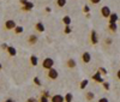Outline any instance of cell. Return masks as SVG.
Instances as JSON below:
<instances>
[{
	"mask_svg": "<svg viewBox=\"0 0 120 102\" xmlns=\"http://www.w3.org/2000/svg\"><path fill=\"white\" fill-rule=\"evenodd\" d=\"M116 77H118V79L120 80V70H119L118 72H116Z\"/></svg>",
	"mask_w": 120,
	"mask_h": 102,
	"instance_id": "836d02e7",
	"label": "cell"
},
{
	"mask_svg": "<svg viewBox=\"0 0 120 102\" xmlns=\"http://www.w3.org/2000/svg\"><path fill=\"white\" fill-rule=\"evenodd\" d=\"M37 41H38V38H37L36 35H30V36H29V40H28V42H29V45H35Z\"/></svg>",
	"mask_w": 120,
	"mask_h": 102,
	"instance_id": "9c48e42d",
	"label": "cell"
},
{
	"mask_svg": "<svg viewBox=\"0 0 120 102\" xmlns=\"http://www.w3.org/2000/svg\"><path fill=\"white\" fill-rule=\"evenodd\" d=\"M98 102H109V101H108L107 97H102V98H100V100H98Z\"/></svg>",
	"mask_w": 120,
	"mask_h": 102,
	"instance_id": "83f0119b",
	"label": "cell"
},
{
	"mask_svg": "<svg viewBox=\"0 0 120 102\" xmlns=\"http://www.w3.org/2000/svg\"><path fill=\"white\" fill-rule=\"evenodd\" d=\"M34 7V4L33 3H29V1H26V4L24 5V10H31Z\"/></svg>",
	"mask_w": 120,
	"mask_h": 102,
	"instance_id": "ffe728a7",
	"label": "cell"
},
{
	"mask_svg": "<svg viewBox=\"0 0 120 102\" xmlns=\"http://www.w3.org/2000/svg\"><path fill=\"white\" fill-rule=\"evenodd\" d=\"M67 67H70V68L76 67V60L75 59H68L67 60Z\"/></svg>",
	"mask_w": 120,
	"mask_h": 102,
	"instance_id": "7c38bea8",
	"label": "cell"
},
{
	"mask_svg": "<svg viewBox=\"0 0 120 102\" xmlns=\"http://www.w3.org/2000/svg\"><path fill=\"white\" fill-rule=\"evenodd\" d=\"M63 22L65 23V25H70V24H71V18H70L68 16H65L64 19H63Z\"/></svg>",
	"mask_w": 120,
	"mask_h": 102,
	"instance_id": "e0dca14e",
	"label": "cell"
},
{
	"mask_svg": "<svg viewBox=\"0 0 120 102\" xmlns=\"http://www.w3.org/2000/svg\"><path fill=\"white\" fill-rule=\"evenodd\" d=\"M85 97H86L88 101H91V100L94 98V93H91V91H88L86 95H85Z\"/></svg>",
	"mask_w": 120,
	"mask_h": 102,
	"instance_id": "ac0fdd59",
	"label": "cell"
},
{
	"mask_svg": "<svg viewBox=\"0 0 120 102\" xmlns=\"http://www.w3.org/2000/svg\"><path fill=\"white\" fill-rule=\"evenodd\" d=\"M107 43H112V40L111 38H107Z\"/></svg>",
	"mask_w": 120,
	"mask_h": 102,
	"instance_id": "d590c367",
	"label": "cell"
},
{
	"mask_svg": "<svg viewBox=\"0 0 120 102\" xmlns=\"http://www.w3.org/2000/svg\"><path fill=\"white\" fill-rule=\"evenodd\" d=\"M21 4H23V5H25V4H26V0H21Z\"/></svg>",
	"mask_w": 120,
	"mask_h": 102,
	"instance_id": "e575fe53",
	"label": "cell"
},
{
	"mask_svg": "<svg viewBox=\"0 0 120 102\" xmlns=\"http://www.w3.org/2000/svg\"><path fill=\"white\" fill-rule=\"evenodd\" d=\"M34 83H35L36 85H40V84H41V82H40V79H38L37 77H35V78H34Z\"/></svg>",
	"mask_w": 120,
	"mask_h": 102,
	"instance_id": "cb8c5ba5",
	"label": "cell"
},
{
	"mask_svg": "<svg viewBox=\"0 0 120 102\" xmlns=\"http://www.w3.org/2000/svg\"><path fill=\"white\" fill-rule=\"evenodd\" d=\"M66 3H67V0H56V5L59 7H64L66 5Z\"/></svg>",
	"mask_w": 120,
	"mask_h": 102,
	"instance_id": "2e32d148",
	"label": "cell"
},
{
	"mask_svg": "<svg viewBox=\"0 0 120 102\" xmlns=\"http://www.w3.org/2000/svg\"><path fill=\"white\" fill-rule=\"evenodd\" d=\"M88 83H89L88 79H83V80H82V83H81V89H85V87L88 85Z\"/></svg>",
	"mask_w": 120,
	"mask_h": 102,
	"instance_id": "44dd1931",
	"label": "cell"
},
{
	"mask_svg": "<svg viewBox=\"0 0 120 102\" xmlns=\"http://www.w3.org/2000/svg\"><path fill=\"white\" fill-rule=\"evenodd\" d=\"M15 31H16V34H21V33H23V28L17 25V26L15 28Z\"/></svg>",
	"mask_w": 120,
	"mask_h": 102,
	"instance_id": "7402d4cb",
	"label": "cell"
},
{
	"mask_svg": "<svg viewBox=\"0 0 120 102\" xmlns=\"http://www.w3.org/2000/svg\"><path fill=\"white\" fill-rule=\"evenodd\" d=\"M101 15L105 18H109V16H111V8H109L108 6H103L101 8Z\"/></svg>",
	"mask_w": 120,
	"mask_h": 102,
	"instance_id": "3957f363",
	"label": "cell"
},
{
	"mask_svg": "<svg viewBox=\"0 0 120 102\" xmlns=\"http://www.w3.org/2000/svg\"><path fill=\"white\" fill-rule=\"evenodd\" d=\"M65 33H66V34H70V33H71V28H70L68 25H66V28H65Z\"/></svg>",
	"mask_w": 120,
	"mask_h": 102,
	"instance_id": "d4e9b609",
	"label": "cell"
},
{
	"mask_svg": "<svg viewBox=\"0 0 120 102\" xmlns=\"http://www.w3.org/2000/svg\"><path fill=\"white\" fill-rule=\"evenodd\" d=\"M90 37H91V43H93V45H97L98 37H97V33L95 31V30H93V31H91V35H90Z\"/></svg>",
	"mask_w": 120,
	"mask_h": 102,
	"instance_id": "8992f818",
	"label": "cell"
},
{
	"mask_svg": "<svg viewBox=\"0 0 120 102\" xmlns=\"http://www.w3.org/2000/svg\"><path fill=\"white\" fill-rule=\"evenodd\" d=\"M36 30H37V31H40V33H43L45 31V25L42 23H37L36 24Z\"/></svg>",
	"mask_w": 120,
	"mask_h": 102,
	"instance_id": "5bb4252c",
	"label": "cell"
},
{
	"mask_svg": "<svg viewBox=\"0 0 120 102\" xmlns=\"http://www.w3.org/2000/svg\"><path fill=\"white\" fill-rule=\"evenodd\" d=\"M0 68H1V64H0Z\"/></svg>",
	"mask_w": 120,
	"mask_h": 102,
	"instance_id": "8d00e7d4",
	"label": "cell"
},
{
	"mask_svg": "<svg viewBox=\"0 0 120 102\" xmlns=\"http://www.w3.org/2000/svg\"><path fill=\"white\" fill-rule=\"evenodd\" d=\"M109 30H111L112 33H116V30H118V26H116V23H109L108 25Z\"/></svg>",
	"mask_w": 120,
	"mask_h": 102,
	"instance_id": "4fadbf2b",
	"label": "cell"
},
{
	"mask_svg": "<svg viewBox=\"0 0 120 102\" xmlns=\"http://www.w3.org/2000/svg\"><path fill=\"white\" fill-rule=\"evenodd\" d=\"M82 60H83V63L89 64V63H90V60H91V55H90V53H88V52L83 53V55H82Z\"/></svg>",
	"mask_w": 120,
	"mask_h": 102,
	"instance_id": "52a82bcc",
	"label": "cell"
},
{
	"mask_svg": "<svg viewBox=\"0 0 120 102\" xmlns=\"http://www.w3.org/2000/svg\"><path fill=\"white\" fill-rule=\"evenodd\" d=\"M103 88H105L106 90H109V84L107 83V82H106V83H105V82H103Z\"/></svg>",
	"mask_w": 120,
	"mask_h": 102,
	"instance_id": "f1b7e54d",
	"label": "cell"
},
{
	"mask_svg": "<svg viewBox=\"0 0 120 102\" xmlns=\"http://www.w3.org/2000/svg\"><path fill=\"white\" fill-rule=\"evenodd\" d=\"M16 26H17V24H16L15 20H12V19L7 20V22L5 23V28H6L7 30H12V29H15Z\"/></svg>",
	"mask_w": 120,
	"mask_h": 102,
	"instance_id": "277c9868",
	"label": "cell"
},
{
	"mask_svg": "<svg viewBox=\"0 0 120 102\" xmlns=\"http://www.w3.org/2000/svg\"><path fill=\"white\" fill-rule=\"evenodd\" d=\"M93 79L94 80H96V82H98V83H103V78L101 77V72H96L94 76H93Z\"/></svg>",
	"mask_w": 120,
	"mask_h": 102,
	"instance_id": "ba28073f",
	"label": "cell"
},
{
	"mask_svg": "<svg viewBox=\"0 0 120 102\" xmlns=\"http://www.w3.org/2000/svg\"><path fill=\"white\" fill-rule=\"evenodd\" d=\"M26 102H38L36 98H34V97H30V98H28V101Z\"/></svg>",
	"mask_w": 120,
	"mask_h": 102,
	"instance_id": "4316f807",
	"label": "cell"
},
{
	"mask_svg": "<svg viewBox=\"0 0 120 102\" xmlns=\"http://www.w3.org/2000/svg\"><path fill=\"white\" fill-rule=\"evenodd\" d=\"M42 93H43V95H45V96L49 97V93H47V91H42Z\"/></svg>",
	"mask_w": 120,
	"mask_h": 102,
	"instance_id": "d6a6232c",
	"label": "cell"
},
{
	"mask_svg": "<svg viewBox=\"0 0 120 102\" xmlns=\"http://www.w3.org/2000/svg\"><path fill=\"white\" fill-rule=\"evenodd\" d=\"M48 78H51V79H56L58 77H59V73H58V71L55 70V68H49L48 70Z\"/></svg>",
	"mask_w": 120,
	"mask_h": 102,
	"instance_id": "7a4b0ae2",
	"label": "cell"
},
{
	"mask_svg": "<svg viewBox=\"0 0 120 102\" xmlns=\"http://www.w3.org/2000/svg\"><path fill=\"white\" fill-rule=\"evenodd\" d=\"M98 71H100L101 73H103V75H105V73H107V70H106V68H103V67H100V70H98Z\"/></svg>",
	"mask_w": 120,
	"mask_h": 102,
	"instance_id": "484cf974",
	"label": "cell"
},
{
	"mask_svg": "<svg viewBox=\"0 0 120 102\" xmlns=\"http://www.w3.org/2000/svg\"><path fill=\"white\" fill-rule=\"evenodd\" d=\"M100 1H101V0H90V3H91V4H94V5H96V4H98Z\"/></svg>",
	"mask_w": 120,
	"mask_h": 102,
	"instance_id": "f546056e",
	"label": "cell"
},
{
	"mask_svg": "<svg viewBox=\"0 0 120 102\" xmlns=\"http://www.w3.org/2000/svg\"><path fill=\"white\" fill-rule=\"evenodd\" d=\"M42 66H43V68H46V70L52 68V67L54 66V60H53L52 58H46V59L43 60V63H42Z\"/></svg>",
	"mask_w": 120,
	"mask_h": 102,
	"instance_id": "6da1fadb",
	"label": "cell"
},
{
	"mask_svg": "<svg viewBox=\"0 0 120 102\" xmlns=\"http://www.w3.org/2000/svg\"><path fill=\"white\" fill-rule=\"evenodd\" d=\"M4 102H15V100H12V98H7V100H5Z\"/></svg>",
	"mask_w": 120,
	"mask_h": 102,
	"instance_id": "1f68e13d",
	"label": "cell"
},
{
	"mask_svg": "<svg viewBox=\"0 0 120 102\" xmlns=\"http://www.w3.org/2000/svg\"><path fill=\"white\" fill-rule=\"evenodd\" d=\"M51 102H65V97L63 95H54L52 97Z\"/></svg>",
	"mask_w": 120,
	"mask_h": 102,
	"instance_id": "5b68a950",
	"label": "cell"
},
{
	"mask_svg": "<svg viewBox=\"0 0 120 102\" xmlns=\"http://www.w3.org/2000/svg\"><path fill=\"white\" fill-rule=\"evenodd\" d=\"M7 52H8V54L11 55V57H15V55L17 54L16 48H13V47H11V46H8V47H7Z\"/></svg>",
	"mask_w": 120,
	"mask_h": 102,
	"instance_id": "8fae6325",
	"label": "cell"
},
{
	"mask_svg": "<svg viewBox=\"0 0 120 102\" xmlns=\"http://www.w3.org/2000/svg\"><path fill=\"white\" fill-rule=\"evenodd\" d=\"M65 102H72V94L67 93L65 95Z\"/></svg>",
	"mask_w": 120,
	"mask_h": 102,
	"instance_id": "d6986e66",
	"label": "cell"
},
{
	"mask_svg": "<svg viewBox=\"0 0 120 102\" xmlns=\"http://www.w3.org/2000/svg\"><path fill=\"white\" fill-rule=\"evenodd\" d=\"M30 61H31V65H33V66H36V65L38 64V59H37L35 55H33L31 58H30Z\"/></svg>",
	"mask_w": 120,
	"mask_h": 102,
	"instance_id": "9a60e30c",
	"label": "cell"
},
{
	"mask_svg": "<svg viewBox=\"0 0 120 102\" xmlns=\"http://www.w3.org/2000/svg\"><path fill=\"white\" fill-rule=\"evenodd\" d=\"M83 11H84V12H86V13H88V12H89V11H90V8H89V6H84V8H83Z\"/></svg>",
	"mask_w": 120,
	"mask_h": 102,
	"instance_id": "4dcf8cb0",
	"label": "cell"
},
{
	"mask_svg": "<svg viewBox=\"0 0 120 102\" xmlns=\"http://www.w3.org/2000/svg\"><path fill=\"white\" fill-rule=\"evenodd\" d=\"M40 102H48V97L45 96V95H42L41 98H40Z\"/></svg>",
	"mask_w": 120,
	"mask_h": 102,
	"instance_id": "603a6c76",
	"label": "cell"
},
{
	"mask_svg": "<svg viewBox=\"0 0 120 102\" xmlns=\"http://www.w3.org/2000/svg\"><path fill=\"white\" fill-rule=\"evenodd\" d=\"M119 19V16L116 13H111V16H109V23H116Z\"/></svg>",
	"mask_w": 120,
	"mask_h": 102,
	"instance_id": "30bf717a",
	"label": "cell"
}]
</instances>
